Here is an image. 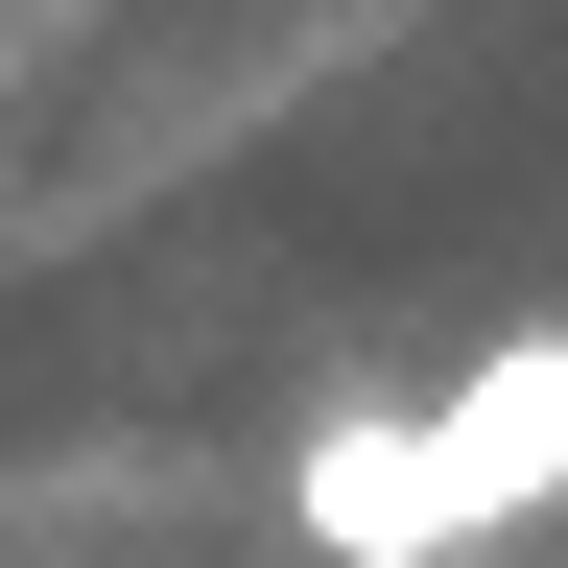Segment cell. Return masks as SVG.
Returning <instances> with one entry per match:
<instances>
[{
    "instance_id": "obj_1",
    "label": "cell",
    "mask_w": 568,
    "mask_h": 568,
    "mask_svg": "<svg viewBox=\"0 0 568 568\" xmlns=\"http://www.w3.org/2000/svg\"><path fill=\"white\" fill-rule=\"evenodd\" d=\"M426 474H450V545L545 521V497H568V332H497V355H450V403H426Z\"/></svg>"
},
{
    "instance_id": "obj_2",
    "label": "cell",
    "mask_w": 568,
    "mask_h": 568,
    "mask_svg": "<svg viewBox=\"0 0 568 568\" xmlns=\"http://www.w3.org/2000/svg\"><path fill=\"white\" fill-rule=\"evenodd\" d=\"M284 521L332 568H450V474H426V403H332L284 450Z\"/></svg>"
}]
</instances>
